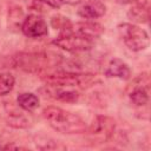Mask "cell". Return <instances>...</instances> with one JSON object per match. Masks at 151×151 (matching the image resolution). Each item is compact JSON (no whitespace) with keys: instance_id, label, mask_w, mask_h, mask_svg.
<instances>
[{"instance_id":"cell-3","label":"cell","mask_w":151,"mask_h":151,"mask_svg":"<svg viewBox=\"0 0 151 151\" xmlns=\"http://www.w3.org/2000/svg\"><path fill=\"white\" fill-rule=\"evenodd\" d=\"M93 42H94V39H91L88 37H85V35H81L74 32L61 33L58 38H55L52 41V44L55 45L57 47H60L68 52L87 51L92 48Z\"/></svg>"},{"instance_id":"cell-19","label":"cell","mask_w":151,"mask_h":151,"mask_svg":"<svg viewBox=\"0 0 151 151\" xmlns=\"http://www.w3.org/2000/svg\"><path fill=\"white\" fill-rule=\"evenodd\" d=\"M116 2H118V4H122V5H127V4H132V2H134L136 0H114Z\"/></svg>"},{"instance_id":"cell-4","label":"cell","mask_w":151,"mask_h":151,"mask_svg":"<svg viewBox=\"0 0 151 151\" xmlns=\"http://www.w3.org/2000/svg\"><path fill=\"white\" fill-rule=\"evenodd\" d=\"M92 80V74H80V73H58L51 74L46 78V81L53 86L71 87V86H84L90 84Z\"/></svg>"},{"instance_id":"cell-13","label":"cell","mask_w":151,"mask_h":151,"mask_svg":"<svg viewBox=\"0 0 151 151\" xmlns=\"http://www.w3.org/2000/svg\"><path fill=\"white\" fill-rule=\"evenodd\" d=\"M127 17L136 22H146L149 20V6L146 2H138L127 12Z\"/></svg>"},{"instance_id":"cell-7","label":"cell","mask_w":151,"mask_h":151,"mask_svg":"<svg viewBox=\"0 0 151 151\" xmlns=\"http://www.w3.org/2000/svg\"><path fill=\"white\" fill-rule=\"evenodd\" d=\"M114 130V122L109 117H97L96 122H93L92 126L88 129V132L96 137L100 138L101 140H106Z\"/></svg>"},{"instance_id":"cell-17","label":"cell","mask_w":151,"mask_h":151,"mask_svg":"<svg viewBox=\"0 0 151 151\" xmlns=\"http://www.w3.org/2000/svg\"><path fill=\"white\" fill-rule=\"evenodd\" d=\"M42 2H45L46 5L53 7V8H60L63 6V0H41Z\"/></svg>"},{"instance_id":"cell-8","label":"cell","mask_w":151,"mask_h":151,"mask_svg":"<svg viewBox=\"0 0 151 151\" xmlns=\"http://www.w3.org/2000/svg\"><path fill=\"white\" fill-rule=\"evenodd\" d=\"M15 60V67H20L26 71H37L46 65V57L44 54H20Z\"/></svg>"},{"instance_id":"cell-5","label":"cell","mask_w":151,"mask_h":151,"mask_svg":"<svg viewBox=\"0 0 151 151\" xmlns=\"http://www.w3.org/2000/svg\"><path fill=\"white\" fill-rule=\"evenodd\" d=\"M21 31L28 38H41L48 33L46 21L35 14H31L25 18L21 25Z\"/></svg>"},{"instance_id":"cell-6","label":"cell","mask_w":151,"mask_h":151,"mask_svg":"<svg viewBox=\"0 0 151 151\" xmlns=\"http://www.w3.org/2000/svg\"><path fill=\"white\" fill-rule=\"evenodd\" d=\"M150 80L146 73H143L137 79L136 84L132 86L130 92V99L137 106H144L149 101V86Z\"/></svg>"},{"instance_id":"cell-12","label":"cell","mask_w":151,"mask_h":151,"mask_svg":"<svg viewBox=\"0 0 151 151\" xmlns=\"http://www.w3.org/2000/svg\"><path fill=\"white\" fill-rule=\"evenodd\" d=\"M50 87L47 88V93L50 97L61 100V101H67V103H73L76 100H78L79 98V93L73 91V90H66L64 87L60 86H53V85H48Z\"/></svg>"},{"instance_id":"cell-16","label":"cell","mask_w":151,"mask_h":151,"mask_svg":"<svg viewBox=\"0 0 151 151\" xmlns=\"http://www.w3.org/2000/svg\"><path fill=\"white\" fill-rule=\"evenodd\" d=\"M8 124L15 127H25L27 126V119L21 114H14L12 118H9Z\"/></svg>"},{"instance_id":"cell-9","label":"cell","mask_w":151,"mask_h":151,"mask_svg":"<svg viewBox=\"0 0 151 151\" xmlns=\"http://www.w3.org/2000/svg\"><path fill=\"white\" fill-rule=\"evenodd\" d=\"M106 7L99 0H91L78 9V15L84 19H97L105 14Z\"/></svg>"},{"instance_id":"cell-18","label":"cell","mask_w":151,"mask_h":151,"mask_svg":"<svg viewBox=\"0 0 151 151\" xmlns=\"http://www.w3.org/2000/svg\"><path fill=\"white\" fill-rule=\"evenodd\" d=\"M83 0H63V2L65 4H68V5H78V4H80Z\"/></svg>"},{"instance_id":"cell-1","label":"cell","mask_w":151,"mask_h":151,"mask_svg":"<svg viewBox=\"0 0 151 151\" xmlns=\"http://www.w3.org/2000/svg\"><path fill=\"white\" fill-rule=\"evenodd\" d=\"M42 116L54 130L61 133H84L87 131L85 122L78 114L60 107L47 106L44 109Z\"/></svg>"},{"instance_id":"cell-2","label":"cell","mask_w":151,"mask_h":151,"mask_svg":"<svg viewBox=\"0 0 151 151\" xmlns=\"http://www.w3.org/2000/svg\"><path fill=\"white\" fill-rule=\"evenodd\" d=\"M118 32L124 44L131 51H134V52L143 51L150 44L149 34L146 33V31L140 28L137 25L126 24V22L120 24L118 26Z\"/></svg>"},{"instance_id":"cell-15","label":"cell","mask_w":151,"mask_h":151,"mask_svg":"<svg viewBox=\"0 0 151 151\" xmlns=\"http://www.w3.org/2000/svg\"><path fill=\"white\" fill-rule=\"evenodd\" d=\"M14 84H15V79L11 73L8 72L1 73L0 74V96H5L9 93L14 87Z\"/></svg>"},{"instance_id":"cell-11","label":"cell","mask_w":151,"mask_h":151,"mask_svg":"<svg viewBox=\"0 0 151 151\" xmlns=\"http://www.w3.org/2000/svg\"><path fill=\"white\" fill-rule=\"evenodd\" d=\"M103 31H104L103 26L97 24V22H93V21L78 22V24H76L74 28L72 26V32L85 35V37H88L91 39H94L97 37H99L103 33Z\"/></svg>"},{"instance_id":"cell-10","label":"cell","mask_w":151,"mask_h":151,"mask_svg":"<svg viewBox=\"0 0 151 151\" xmlns=\"http://www.w3.org/2000/svg\"><path fill=\"white\" fill-rule=\"evenodd\" d=\"M105 74L107 77H116L119 79H129L131 76V71H130L129 66L123 60L116 58L109 63Z\"/></svg>"},{"instance_id":"cell-14","label":"cell","mask_w":151,"mask_h":151,"mask_svg":"<svg viewBox=\"0 0 151 151\" xmlns=\"http://www.w3.org/2000/svg\"><path fill=\"white\" fill-rule=\"evenodd\" d=\"M18 105L25 111H33L39 106V98L34 93H20L17 98Z\"/></svg>"}]
</instances>
